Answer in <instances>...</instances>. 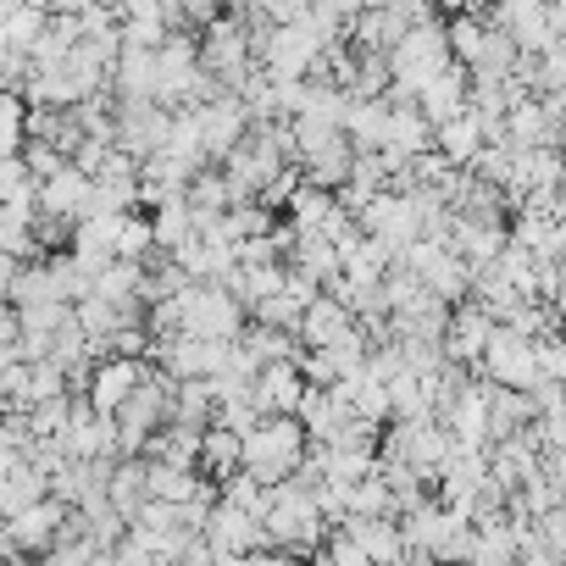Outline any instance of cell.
<instances>
[{
  "mask_svg": "<svg viewBox=\"0 0 566 566\" xmlns=\"http://www.w3.org/2000/svg\"><path fill=\"white\" fill-rule=\"evenodd\" d=\"M356 12H361V0H312V23H317L328 40H350Z\"/></svg>",
  "mask_w": 566,
  "mask_h": 566,
  "instance_id": "cell-43",
  "label": "cell"
},
{
  "mask_svg": "<svg viewBox=\"0 0 566 566\" xmlns=\"http://www.w3.org/2000/svg\"><path fill=\"white\" fill-rule=\"evenodd\" d=\"M7 295L18 301V306H40V301H67V290H62V277L51 272V261L45 255H29L18 272H12V283H7Z\"/></svg>",
  "mask_w": 566,
  "mask_h": 566,
  "instance_id": "cell-26",
  "label": "cell"
},
{
  "mask_svg": "<svg viewBox=\"0 0 566 566\" xmlns=\"http://www.w3.org/2000/svg\"><path fill=\"white\" fill-rule=\"evenodd\" d=\"M489 334H494V312H489V306H478V301L467 295L461 306H450V328H444V356L478 373V356H483Z\"/></svg>",
  "mask_w": 566,
  "mask_h": 566,
  "instance_id": "cell-13",
  "label": "cell"
},
{
  "mask_svg": "<svg viewBox=\"0 0 566 566\" xmlns=\"http://www.w3.org/2000/svg\"><path fill=\"white\" fill-rule=\"evenodd\" d=\"M200 67L217 73V84H222L228 95H239L244 78L261 67V62L250 56V29H244L233 12H222V18H211V23L200 29Z\"/></svg>",
  "mask_w": 566,
  "mask_h": 566,
  "instance_id": "cell-6",
  "label": "cell"
},
{
  "mask_svg": "<svg viewBox=\"0 0 566 566\" xmlns=\"http://www.w3.org/2000/svg\"><path fill=\"white\" fill-rule=\"evenodd\" d=\"M150 233H156V244H161V250L189 244V239H195V211H189V200H184V195H172V200L150 206Z\"/></svg>",
  "mask_w": 566,
  "mask_h": 566,
  "instance_id": "cell-33",
  "label": "cell"
},
{
  "mask_svg": "<svg viewBox=\"0 0 566 566\" xmlns=\"http://www.w3.org/2000/svg\"><path fill=\"white\" fill-rule=\"evenodd\" d=\"M350 161H356V145H350V134H339V139H328L323 150L301 156V172H306V184H317V189H339V184H350Z\"/></svg>",
  "mask_w": 566,
  "mask_h": 566,
  "instance_id": "cell-27",
  "label": "cell"
},
{
  "mask_svg": "<svg viewBox=\"0 0 566 566\" xmlns=\"http://www.w3.org/2000/svg\"><path fill=\"white\" fill-rule=\"evenodd\" d=\"M516 56H522V45L505 34V29H489L483 34V51H478V62H472V78H511L516 73Z\"/></svg>",
  "mask_w": 566,
  "mask_h": 566,
  "instance_id": "cell-36",
  "label": "cell"
},
{
  "mask_svg": "<svg viewBox=\"0 0 566 566\" xmlns=\"http://www.w3.org/2000/svg\"><path fill=\"white\" fill-rule=\"evenodd\" d=\"M356 222H361V233L384 239L389 250L422 239V217H417V200L406 189H378L367 206H356Z\"/></svg>",
  "mask_w": 566,
  "mask_h": 566,
  "instance_id": "cell-9",
  "label": "cell"
},
{
  "mask_svg": "<svg viewBox=\"0 0 566 566\" xmlns=\"http://www.w3.org/2000/svg\"><path fill=\"white\" fill-rule=\"evenodd\" d=\"M167 128H172V106H161V101H123L117 95V145L128 156L145 161L150 150H161Z\"/></svg>",
  "mask_w": 566,
  "mask_h": 566,
  "instance_id": "cell-10",
  "label": "cell"
},
{
  "mask_svg": "<svg viewBox=\"0 0 566 566\" xmlns=\"http://www.w3.org/2000/svg\"><path fill=\"white\" fill-rule=\"evenodd\" d=\"M29 395H34V400L67 395V367H62L56 356H40V361H29Z\"/></svg>",
  "mask_w": 566,
  "mask_h": 566,
  "instance_id": "cell-46",
  "label": "cell"
},
{
  "mask_svg": "<svg viewBox=\"0 0 566 566\" xmlns=\"http://www.w3.org/2000/svg\"><path fill=\"white\" fill-rule=\"evenodd\" d=\"M145 367H150V356H101L95 373H90V406L106 411V417H117V406L145 378Z\"/></svg>",
  "mask_w": 566,
  "mask_h": 566,
  "instance_id": "cell-14",
  "label": "cell"
},
{
  "mask_svg": "<svg viewBox=\"0 0 566 566\" xmlns=\"http://www.w3.org/2000/svg\"><path fill=\"white\" fill-rule=\"evenodd\" d=\"M295 272H306V277H317V283H334L339 277V244L328 239V233H312V228H295V250L283 255Z\"/></svg>",
  "mask_w": 566,
  "mask_h": 566,
  "instance_id": "cell-24",
  "label": "cell"
},
{
  "mask_svg": "<svg viewBox=\"0 0 566 566\" xmlns=\"http://www.w3.org/2000/svg\"><path fill=\"white\" fill-rule=\"evenodd\" d=\"M444 62H455V56H450L444 18H422V23H411V29L395 40V51H389V67H395L389 101H417V95H422V84H428Z\"/></svg>",
  "mask_w": 566,
  "mask_h": 566,
  "instance_id": "cell-3",
  "label": "cell"
},
{
  "mask_svg": "<svg viewBox=\"0 0 566 566\" xmlns=\"http://www.w3.org/2000/svg\"><path fill=\"white\" fill-rule=\"evenodd\" d=\"M18 266H23V255L0 244V290H7V283H12V272H18Z\"/></svg>",
  "mask_w": 566,
  "mask_h": 566,
  "instance_id": "cell-50",
  "label": "cell"
},
{
  "mask_svg": "<svg viewBox=\"0 0 566 566\" xmlns=\"http://www.w3.org/2000/svg\"><path fill=\"white\" fill-rule=\"evenodd\" d=\"M184 200H189V211H195V222L200 217H217V211H228L233 206V189H228V172L217 167V161H206L195 178H189V189H184Z\"/></svg>",
  "mask_w": 566,
  "mask_h": 566,
  "instance_id": "cell-31",
  "label": "cell"
},
{
  "mask_svg": "<svg viewBox=\"0 0 566 566\" xmlns=\"http://www.w3.org/2000/svg\"><path fill=\"white\" fill-rule=\"evenodd\" d=\"M23 123H29V101L18 90H0V156H18L23 150Z\"/></svg>",
  "mask_w": 566,
  "mask_h": 566,
  "instance_id": "cell-40",
  "label": "cell"
},
{
  "mask_svg": "<svg viewBox=\"0 0 566 566\" xmlns=\"http://www.w3.org/2000/svg\"><path fill=\"white\" fill-rule=\"evenodd\" d=\"M533 417H538V411H533L527 389H505V384H489V444H494V439H511V433H522V428H527Z\"/></svg>",
  "mask_w": 566,
  "mask_h": 566,
  "instance_id": "cell-28",
  "label": "cell"
},
{
  "mask_svg": "<svg viewBox=\"0 0 566 566\" xmlns=\"http://www.w3.org/2000/svg\"><path fill=\"white\" fill-rule=\"evenodd\" d=\"M345 134L356 150H384L389 139V95H356L345 112Z\"/></svg>",
  "mask_w": 566,
  "mask_h": 566,
  "instance_id": "cell-22",
  "label": "cell"
},
{
  "mask_svg": "<svg viewBox=\"0 0 566 566\" xmlns=\"http://www.w3.org/2000/svg\"><path fill=\"white\" fill-rule=\"evenodd\" d=\"M339 527H345V533L367 549V560H400V555H406L400 516H345Z\"/></svg>",
  "mask_w": 566,
  "mask_h": 566,
  "instance_id": "cell-20",
  "label": "cell"
},
{
  "mask_svg": "<svg viewBox=\"0 0 566 566\" xmlns=\"http://www.w3.org/2000/svg\"><path fill=\"white\" fill-rule=\"evenodd\" d=\"M433 145L455 161V167H467L478 150H483V112H455V117H444V123H433Z\"/></svg>",
  "mask_w": 566,
  "mask_h": 566,
  "instance_id": "cell-25",
  "label": "cell"
},
{
  "mask_svg": "<svg viewBox=\"0 0 566 566\" xmlns=\"http://www.w3.org/2000/svg\"><path fill=\"white\" fill-rule=\"evenodd\" d=\"M67 422H73V395H51V400L29 406V428L34 433H67Z\"/></svg>",
  "mask_w": 566,
  "mask_h": 566,
  "instance_id": "cell-44",
  "label": "cell"
},
{
  "mask_svg": "<svg viewBox=\"0 0 566 566\" xmlns=\"http://www.w3.org/2000/svg\"><path fill=\"white\" fill-rule=\"evenodd\" d=\"M40 7H45V12H84L90 0H40Z\"/></svg>",
  "mask_w": 566,
  "mask_h": 566,
  "instance_id": "cell-51",
  "label": "cell"
},
{
  "mask_svg": "<svg viewBox=\"0 0 566 566\" xmlns=\"http://www.w3.org/2000/svg\"><path fill=\"white\" fill-rule=\"evenodd\" d=\"M112 90L123 101H156V51H117Z\"/></svg>",
  "mask_w": 566,
  "mask_h": 566,
  "instance_id": "cell-30",
  "label": "cell"
},
{
  "mask_svg": "<svg viewBox=\"0 0 566 566\" xmlns=\"http://www.w3.org/2000/svg\"><path fill=\"white\" fill-rule=\"evenodd\" d=\"M244 461V433L228 422H206L200 428V472L206 478H228Z\"/></svg>",
  "mask_w": 566,
  "mask_h": 566,
  "instance_id": "cell-29",
  "label": "cell"
},
{
  "mask_svg": "<svg viewBox=\"0 0 566 566\" xmlns=\"http://www.w3.org/2000/svg\"><path fill=\"white\" fill-rule=\"evenodd\" d=\"M261 527H266V538H272L283 555H317V549H323V533H328V522H323V511H317V494H312L295 472L277 478V483H266Z\"/></svg>",
  "mask_w": 566,
  "mask_h": 566,
  "instance_id": "cell-1",
  "label": "cell"
},
{
  "mask_svg": "<svg viewBox=\"0 0 566 566\" xmlns=\"http://www.w3.org/2000/svg\"><path fill=\"white\" fill-rule=\"evenodd\" d=\"M90 189H95V178L84 172V167H56L51 178H40V206L45 211H67V217H84V206H90Z\"/></svg>",
  "mask_w": 566,
  "mask_h": 566,
  "instance_id": "cell-23",
  "label": "cell"
},
{
  "mask_svg": "<svg viewBox=\"0 0 566 566\" xmlns=\"http://www.w3.org/2000/svg\"><path fill=\"white\" fill-rule=\"evenodd\" d=\"M555 150H560V161H566V117H560V134H555Z\"/></svg>",
  "mask_w": 566,
  "mask_h": 566,
  "instance_id": "cell-53",
  "label": "cell"
},
{
  "mask_svg": "<svg viewBox=\"0 0 566 566\" xmlns=\"http://www.w3.org/2000/svg\"><path fill=\"white\" fill-rule=\"evenodd\" d=\"M139 277H145V266H139V261L112 255V261L95 272V295H106V301H134V295H139Z\"/></svg>",
  "mask_w": 566,
  "mask_h": 566,
  "instance_id": "cell-37",
  "label": "cell"
},
{
  "mask_svg": "<svg viewBox=\"0 0 566 566\" xmlns=\"http://www.w3.org/2000/svg\"><path fill=\"white\" fill-rule=\"evenodd\" d=\"M350 516H395V489L384 472H367L350 483Z\"/></svg>",
  "mask_w": 566,
  "mask_h": 566,
  "instance_id": "cell-38",
  "label": "cell"
},
{
  "mask_svg": "<svg viewBox=\"0 0 566 566\" xmlns=\"http://www.w3.org/2000/svg\"><path fill=\"white\" fill-rule=\"evenodd\" d=\"M261 7H266L272 23H301L312 12V0H261Z\"/></svg>",
  "mask_w": 566,
  "mask_h": 566,
  "instance_id": "cell-49",
  "label": "cell"
},
{
  "mask_svg": "<svg viewBox=\"0 0 566 566\" xmlns=\"http://www.w3.org/2000/svg\"><path fill=\"white\" fill-rule=\"evenodd\" d=\"M206 538H211V549H217V560H222V566L250 560L255 549H266V544H272V538H266V527H261V516H255V511H244V505H233V500H217V505H211V516H206Z\"/></svg>",
  "mask_w": 566,
  "mask_h": 566,
  "instance_id": "cell-7",
  "label": "cell"
},
{
  "mask_svg": "<svg viewBox=\"0 0 566 566\" xmlns=\"http://www.w3.org/2000/svg\"><path fill=\"white\" fill-rule=\"evenodd\" d=\"M389 417L411 422V417H433V395H428V378L422 373H395L389 378Z\"/></svg>",
  "mask_w": 566,
  "mask_h": 566,
  "instance_id": "cell-35",
  "label": "cell"
},
{
  "mask_svg": "<svg viewBox=\"0 0 566 566\" xmlns=\"http://www.w3.org/2000/svg\"><path fill=\"white\" fill-rule=\"evenodd\" d=\"M411 29V18L400 7H361L356 23H350V45L361 51H395V40Z\"/></svg>",
  "mask_w": 566,
  "mask_h": 566,
  "instance_id": "cell-21",
  "label": "cell"
},
{
  "mask_svg": "<svg viewBox=\"0 0 566 566\" xmlns=\"http://www.w3.org/2000/svg\"><path fill=\"white\" fill-rule=\"evenodd\" d=\"M444 34H450V56L472 67V62H478V51H483L489 23H483V18H472V12H450V18H444Z\"/></svg>",
  "mask_w": 566,
  "mask_h": 566,
  "instance_id": "cell-39",
  "label": "cell"
},
{
  "mask_svg": "<svg viewBox=\"0 0 566 566\" xmlns=\"http://www.w3.org/2000/svg\"><path fill=\"white\" fill-rule=\"evenodd\" d=\"M211 417H217V389H211V378H178V389H172V422L206 428Z\"/></svg>",
  "mask_w": 566,
  "mask_h": 566,
  "instance_id": "cell-34",
  "label": "cell"
},
{
  "mask_svg": "<svg viewBox=\"0 0 566 566\" xmlns=\"http://www.w3.org/2000/svg\"><path fill=\"white\" fill-rule=\"evenodd\" d=\"M189 112H195V123H200L206 161H222V156L244 139V128H250L244 95H217V101H200V106H189Z\"/></svg>",
  "mask_w": 566,
  "mask_h": 566,
  "instance_id": "cell-12",
  "label": "cell"
},
{
  "mask_svg": "<svg viewBox=\"0 0 566 566\" xmlns=\"http://www.w3.org/2000/svg\"><path fill=\"white\" fill-rule=\"evenodd\" d=\"M156 250V233H150V217L134 206V211H123V222H117V255H128V261H139L145 266V255Z\"/></svg>",
  "mask_w": 566,
  "mask_h": 566,
  "instance_id": "cell-41",
  "label": "cell"
},
{
  "mask_svg": "<svg viewBox=\"0 0 566 566\" xmlns=\"http://www.w3.org/2000/svg\"><path fill=\"white\" fill-rule=\"evenodd\" d=\"M312 450V433L295 411H266L250 433H244V472L261 478V483H277V478H290Z\"/></svg>",
  "mask_w": 566,
  "mask_h": 566,
  "instance_id": "cell-2",
  "label": "cell"
},
{
  "mask_svg": "<svg viewBox=\"0 0 566 566\" xmlns=\"http://www.w3.org/2000/svg\"><path fill=\"white\" fill-rule=\"evenodd\" d=\"M172 389H178V378L150 361L145 378H139V384L128 389V400L117 406V455H139L145 439H150L161 422H172Z\"/></svg>",
  "mask_w": 566,
  "mask_h": 566,
  "instance_id": "cell-4",
  "label": "cell"
},
{
  "mask_svg": "<svg viewBox=\"0 0 566 566\" xmlns=\"http://www.w3.org/2000/svg\"><path fill=\"white\" fill-rule=\"evenodd\" d=\"M67 511H73L67 500L45 494V500L23 505L18 516H0V522H7V538H12V549H18V555H51V544H56V533H62V516H67Z\"/></svg>",
  "mask_w": 566,
  "mask_h": 566,
  "instance_id": "cell-11",
  "label": "cell"
},
{
  "mask_svg": "<svg viewBox=\"0 0 566 566\" xmlns=\"http://www.w3.org/2000/svg\"><path fill=\"white\" fill-rule=\"evenodd\" d=\"M0 406L7 411H29L34 395H29V361H0Z\"/></svg>",
  "mask_w": 566,
  "mask_h": 566,
  "instance_id": "cell-45",
  "label": "cell"
},
{
  "mask_svg": "<svg viewBox=\"0 0 566 566\" xmlns=\"http://www.w3.org/2000/svg\"><path fill=\"white\" fill-rule=\"evenodd\" d=\"M45 23H51V12L40 7V0H29L23 12H12V18H7V45H12V51H34V45H40V34H45Z\"/></svg>",
  "mask_w": 566,
  "mask_h": 566,
  "instance_id": "cell-42",
  "label": "cell"
},
{
  "mask_svg": "<svg viewBox=\"0 0 566 566\" xmlns=\"http://www.w3.org/2000/svg\"><path fill=\"white\" fill-rule=\"evenodd\" d=\"M178 306H184V334H200V339H239V328L250 323L239 295L217 277H189L178 290Z\"/></svg>",
  "mask_w": 566,
  "mask_h": 566,
  "instance_id": "cell-5",
  "label": "cell"
},
{
  "mask_svg": "<svg viewBox=\"0 0 566 566\" xmlns=\"http://www.w3.org/2000/svg\"><path fill=\"white\" fill-rule=\"evenodd\" d=\"M384 150H395V156L433 150V117L417 101H389V139H384Z\"/></svg>",
  "mask_w": 566,
  "mask_h": 566,
  "instance_id": "cell-19",
  "label": "cell"
},
{
  "mask_svg": "<svg viewBox=\"0 0 566 566\" xmlns=\"http://www.w3.org/2000/svg\"><path fill=\"white\" fill-rule=\"evenodd\" d=\"M301 395H306L301 361H261L255 367V406L261 411H301Z\"/></svg>",
  "mask_w": 566,
  "mask_h": 566,
  "instance_id": "cell-18",
  "label": "cell"
},
{
  "mask_svg": "<svg viewBox=\"0 0 566 566\" xmlns=\"http://www.w3.org/2000/svg\"><path fill=\"white\" fill-rule=\"evenodd\" d=\"M489 29H505V34H511L522 51H544V45L555 40V23H549V0H500Z\"/></svg>",
  "mask_w": 566,
  "mask_h": 566,
  "instance_id": "cell-15",
  "label": "cell"
},
{
  "mask_svg": "<svg viewBox=\"0 0 566 566\" xmlns=\"http://www.w3.org/2000/svg\"><path fill=\"white\" fill-rule=\"evenodd\" d=\"M23 184H34V172H29L23 150H18V156H0V200H12Z\"/></svg>",
  "mask_w": 566,
  "mask_h": 566,
  "instance_id": "cell-48",
  "label": "cell"
},
{
  "mask_svg": "<svg viewBox=\"0 0 566 566\" xmlns=\"http://www.w3.org/2000/svg\"><path fill=\"white\" fill-rule=\"evenodd\" d=\"M106 494H112V505H117L123 516H134V511L150 500V483H145V455H117Z\"/></svg>",
  "mask_w": 566,
  "mask_h": 566,
  "instance_id": "cell-32",
  "label": "cell"
},
{
  "mask_svg": "<svg viewBox=\"0 0 566 566\" xmlns=\"http://www.w3.org/2000/svg\"><path fill=\"white\" fill-rule=\"evenodd\" d=\"M467 95H472V67H467V62H444V67L422 84L417 106H422L433 123H444V117L467 112Z\"/></svg>",
  "mask_w": 566,
  "mask_h": 566,
  "instance_id": "cell-17",
  "label": "cell"
},
{
  "mask_svg": "<svg viewBox=\"0 0 566 566\" xmlns=\"http://www.w3.org/2000/svg\"><path fill=\"white\" fill-rule=\"evenodd\" d=\"M505 134H511L516 150H527V145H555L560 112H555L544 95H516V101L505 106Z\"/></svg>",
  "mask_w": 566,
  "mask_h": 566,
  "instance_id": "cell-16",
  "label": "cell"
},
{
  "mask_svg": "<svg viewBox=\"0 0 566 566\" xmlns=\"http://www.w3.org/2000/svg\"><path fill=\"white\" fill-rule=\"evenodd\" d=\"M478 373H483L489 384L527 389V384L538 378L533 339H527V334H516V328H505V323H494V334H489V345H483V356H478Z\"/></svg>",
  "mask_w": 566,
  "mask_h": 566,
  "instance_id": "cell-8",
  "label": "cell"
},
{
  "mask_svg": "<svg viewBox=\"0 0 566 566\" xmlns=\"http://www.w3.org/2000/svg\"><path fill=\"white\" fill-rule=\"evenodd\" d=\"M23 161H29V172H34V184L40 178H51L56 167H67V156L51 145V139H23Z\"/></svg>",
  "mask_w": 566,
  "mask_h": 566,
  "instance_id": "cell-47",
  "label": "cell"
},
{
  "mask_svg": "<svg viewBox=\"0 0 566 566\" xmlns=\"http://www.w3.org/2000/svg\"><path fill=\"white\" fill-rule=\"evenodd\" d=\"M549 306H555V312H560V323H566V277L555 283V295H549Z\"/></svg>",
  "mask_w": 566,
  "mask_h": 566,
  "instance_id": "cell-52",
  "label": "cell"
}]
</instances>
